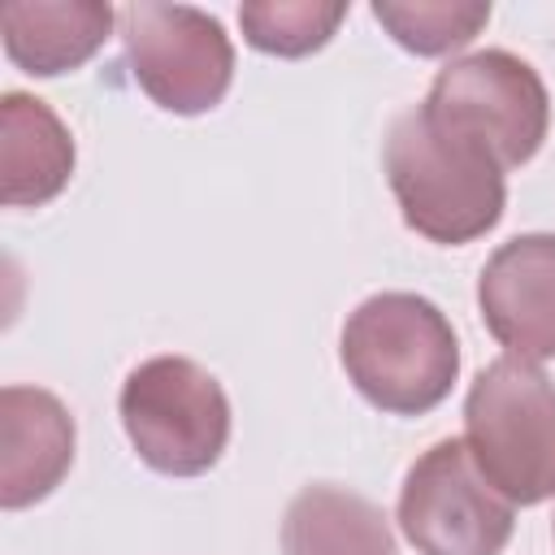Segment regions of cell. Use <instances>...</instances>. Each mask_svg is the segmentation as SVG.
<instances>
[{
    "mask_svg": "<svg viewBox=\"0 0 555 555\" xmlns=\"http://www.w3.org/2000/svg\"><path fill=\"white\" fill-rule=\"evenodd\" d=\"M382 165L408 230L429 243H473L503 217L507 169L473 134L425 113V104L395 117Z\"/></svg>",
    "mask_w": 555,
    "mask_h": 555,
    "instance_id": "1",
    "label": "cell"
},
{
    "mask_svg": "<svg viewBox=\"0 0 555 555\" xmlns=\"http://www.w3.org/2000/svg\"><path fill=\"white\" fill-rule=\"evenodd\" d=\"M347 382L390 416L434 412L460 373V343L438 304L412 291L369 295L338 343Z\"/></svg>",
    "mask_w": 555,
    "mask_h": 555,
    "instance_id": "2",
    "label": "cell"
},
{
    "mask_svg": "<svg viewBox=\"0 0 555 555\" xmlns=\"http://www.w3.org/2000/svg\"><path fill=\"white\" fill-rule=\"evenodd\" d=\"M464 442L516 507L555 499V382L520 356L486 364L464 399Z\"/></svg>",
    "mask_w": 555,
    "mask_h": 555,
    "instance_id": "3",
    "label": "cell"
},
{
    "mask_svg": "<svg viewBox=\"0 0 555 555\" xmlns=\"http://www.w3.org/2000/svg\"><path fill=\"white\" fill-rule=\"evenodd\" d=\"M117 408L139 460L165 477L208 473L230 442V399L186 356H152L130 369Z\"/></svg>",
    "mask_w": 555,
    "mask_h": 555,
    "instance_id": "4",
    "label": "cell"
},
{
    "mask_svg": "<svg viewBox=\"0 0 555 555\" xmlns=\"http://www.w3.org/2000/svg\"><path fill=\"white\" fill-rule=\"evenodd\" d=\"M126 65L139 91L178 117L208 113L234 82V43L225 26L191 4H126L117 9Z\"/></svg>",
    "mask_w": 555,
    "mask_h": 555,
    "instance_id": "5",
    "label": "cell"
},
{
    "mask_svg": "<svg viewBox=\"0 0 555 555\" xmlns=\"http://www.w3.org/2000/svg\"><path fill=\"white\" fill-rule=\"evenodd\" d=\"M516 503L490 486L464 438L434 442L403 477L399 529L421 555H503Z\"/></svg>",
    "mask_w": 555,
    "mask_h": 555,
    "instance_id": "6",
    "label": "cell"
},
{
    "mask_svg": "<svg viewBox=\"0 0 555 555\" xmlns=\"http://www.w3.org/2000/svg\"><path fill=\"white\" fill-rule=\"evenodd\" d=\"M421 104L438 121L490 147V156L503 169L533 160L551 126L546 82L538 78L529 61L503 48H486V52L442 65Z\"/></svg>",
    "mask_w": 555,
    "mask_h": 555,
    "instance_id": "7",
    "label": "cell"
},
{
    "mask_svg": "<svg viewBox=\"0 0 555 555\" xmlns=\"http://www.w3.org/2000/svg\"><path fill=\"white\" fill-rule=\"evenodd\" d=\"M486 330L520 360L555 356V234H516L477 278Z\"/></svg>",
    "mask_w": 555,
    "mask_h": 555,
    "instance_id": "8",
    "label": "cell"
},
{
    "mask_svg": "<svg viewBox=\"0 0 555 555\" xmlns=\"http://www.w3.org/2000/svg\"><path fill=\"white\" fill-rule=\"evenodd\" d=\"M74 416L52 390H0V507L17 512L48 499L74 464Z\"/></svg>",
    "mask_w": 555,
    "mask_h": 555,
    "instance_id": "9",
    "label": "cell"
},
{
    "mask_svg": "<svg viewBox=\"0 0 555 555\" xmlns=\"http://www.w3.org/2000/svg\"><path fill=\"white\" fill-rule=\"evenodd\" d=\"M74 139L65 121L26 91L0 100V199L4 208H39L69 186Z\"/></svg>",
    "mask_w": 555,
    "mask_h": 555,
    "instance_id": "10",
    "label": "cell"
},
{
    "mask_svg": "<svg viewBox=\"0 0 555 555\" xmlns=\"http://www.w3.org/2000/svg\"><path fill=\"white\" fill-rule=\"evenodd\" d=\"M113 22L117 13L104 0H17L0 9L4 52L35 78L87 65L104 48Z\"/></svg>",
    "mask_w": 555,
    "mask_h": 555,
    "instance_id": "11",
    "label": "cell"
},
{
    "mask_svg": "<svg viewBox=\"0 0 555 555\" xmlns=\"http://www.w3.org/2000/svg\"><path fill=\"white\" fill-rule=\"evenodd\" d=\"M282 555H399V546L377 503L347 486L317 481L286 503Z\"/></svg>",
    "mask_w": 555,
    "mask_h": 555,
    "instance_id": "12",
    "label": "cell"
},
{
    "mask_svg": "<svg viewBox=\"0 0 555 555\" xmlns=\"http://www.w3.org/2000/svg\"><path fill=\"white\" fill-rule=\"evenodd\" d=\"M373 17L390 30V39L416 56H447L477 39L490 22L486 0H377Z\"/></svg>",
    "mask_w": 555,
    "mask_h": 555,
    "instance_id": "13",
    "label": "cell"
},
{
    "mask_svg": "<svg viewBox=\"0 0 555 555\" xmlns=\"http://www.w3.org/2000/svg\"><path fill=\"white\" fill-rule=\"evenodd\" d=\"M347 4L338 0H247L238 9L243 39L256 52L269 56H308L330 43V35L343 26Z\"/></svg>",
    "mask_w": 555,
    "mask_h": 555,
    "instance_id": "14",
    "label": "cell"
},
{
    "mask_svg": "<svg viewBox=\"0 0 555 555\" xmlns=\"http://www.w3.org/2000/svg\"><path fill=\"white\" fill-rule=\"evenodd\" d=\"M551 533H555V520H551Z\"/></svg>",
    "mask_w": 555,
    "mask_h": 555,
    "instance_id": "15",
    "label": "cell"
}]
</instances>
